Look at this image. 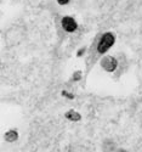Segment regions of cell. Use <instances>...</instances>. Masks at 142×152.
Segmentation results:
<instances>
[{
	"instance_id": "1",
	"label": "cell",
	"mask_w": 142,
	"mask_h": 152,
	"mask_svg": "<svg viewBox=\"0 0 142 152\" xmlns=\"http://www.w3.org/2000/svg\"><path fill=\"white\" fill-rule=\"evenodd\" d=\"M115 43V35L112 33V32H106L103 33L100 39L97 42V45H96V50L100 55H105L108 50L114 45Z\"/></svg>"
},
{
	"instance_id": "2",
	"label": "cell",
	"mask_w": 142,
	"mask_h": 152,
	"mask_svg": "<svg viewBox=\"0 0 142 152\" xmlns=\"http://www.w3.org/2000/svg\"><path fill=\"white\" fill-rule=\"evenodd\" d=\"M100 65L101 67L105 69L106 72L108 73H113L115 69L118 68V60L113 57V56H109V55H105L101 61H100Z\"/></svg>"
},
{
	"instance_id": "3",
	"label": "cell",
	"mask_w": 142,
	"mask_h": 152,
	"mask_svg": "<svg viewBox=\"0 0 142 152\" xmlns=\"http://www.w3.org/2000/svg\"><path fill=\"white\" fill-rule=\"evenodd\" d=\"M61 26L64 32L67 33H74L78 29V23L72 16H63L61 20Z\"/></svg>"
},
{
	"instance_id": "4",
	"label": "cell",
	"mask_w": 142,
	"mask_h": 152,
	"mask_svg": "<svg viewBox=\"0 0 142 152\" xmlns=\"http://www.w3.org/2000/svg\"><path fill=\"white\" fill-rule=\"evenodd\" d=\"M64 117H66L68 121L71 122H79L82 119V115L79 112H76L74 110H69L66 112V115H64Z\"/></svg>"
},
{
	"instance_id": "5",
	"label": "cell",
	"mask_w": 142,
	"mask_h": 152,
	"mask_svg": "<svg viewBox=\"0 0 142 152\" xmlns=\"http://www.w3.org/2000/svg\"><path fill=\"white\" fill-rule=\"evenodd\" d=\"M17 139H18V132L15 129H11L5 133V140L7 142H15Z\"/></svg>"
},
{
	"instance_id": "6",
	"label": "cell",
	"mask_w": 142,
	"mask_h": 152,
	"mask_svg": "<svg viewBox=\"0 0 142 152\" xmlns=\"http://www.w3.org/2000/svg\"><path fill=\"white\" fill-rule=\"evenodd\" d=\"M82 71H76V72H74V74H73V77H72V80H74V82H78V80H80L82 79Z\"/></svg>"
},
{
	"instance_id": "7",
	"label": "cell",
	"mask_w": 142,
	"mask_h": 152,
	"mask_svg": "<svg viewBox=\"0 0 142 152\" xmlns=\"http://www.w3.org/2000/svg\"><path fill=\"white\" fill-rule=\"evenodd\" d=\"M61 95L64 96V97H67V99H69V100H73V99H74V95L71 94V93H68L67 90H62V91H61Z\"/></svg>"
},
{
	"instance_id": "8",
	"label": "cell",
	"mask_w": 142,
	"mask_h": 152,
	"mask_svg": "<svg viewBox=\"0 0 142 152\" xmlns=\"http://www.w3.org/2000/svg\"><path fill=\"white\" fill-rule=\"evenodd\" d=\"M69 1H71V0H57V4L61 5V6H64V5L69 4Z\"/></svg>"
},
{
	"instance_id": "9",
	"label": "cell",
	"mask_w": 142,
	"mask_h": 152,
	"mask_svg": "<svg viewBox=\"0 0 142 152\" xmlns=\"http://www.w3.org/2000/svg\"><path fill=\"white\" fill-rule=\"evenodd\" d=\"M84 53H85V48H82V49L79 50V51L76 53V56H78V57H82V56L84 55Z\"/></svg>"
},
{
	"instance_id": "10",
	"label": "cell",
	"mask_w": 142,
	"mask_h": 152,
	"mask_svg": "<svg viewBox=\"0 0 142 152\" xmlns=\"http://www.w3.org/2000/svg\"><path fill=\"white\" fill-rule=\"evenodd\" d=\"M118 152H127V151L124 150V148H120V150H118Z\"/></svg>"
}]
</instances>
